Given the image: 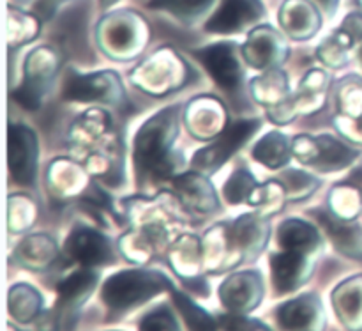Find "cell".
<instances>
[{
  "mask_svg": "<svg viewBox=\"0 0 362 331\" xmlns=\"http://www.w3.org/2000/svg\"><path fill=\"white\" fill-rule=\"evenodd\" d=\"M173 289L165 275L156 271H122L110 276L103 287V300L112 310H126Z\"/></svg>",
  "mask_w": 362,
  "mask_h": 331,
  "instance_id": "obj_1",
  "label": "cell"
},
{
  "mask_svg": "<svg viewBox=\"0 0 362 331\" xmlns=\"http://www.w3.org/2000/svg\"><path fill=\"white\" fill-rule=\"evenodd\" d=\"M173 131H175L173 110L159 113L158 117L151 119L141 128L136 138V151H134L138 169H141L144 172L158 174V176H166L172 170L168 156L172 137L168 135Z\"/></svg>",
  "mask_w": 362,
  "mask_h": 331,
  "instance_id": "obj_2",
  "label": "cell"
},
{
  "mask_svg": "<svg viewBox=\"0 0 362 331\" xmlns=\"http://www.w3.org/2000/svg\"><path fill=\"white\" fill-rule=\"evenodd\" d=\"M258 128H260V123H258V120H239V123H235L233 126H230L214 145L198 152V155L194 156V165H200L202 169L207 170L218 169V167H221L223 163H225V159H228L237 149L243 147V145L246 144L247 138H250Z\"/></svg>",
  "mask_w": 362,
  "mask_h": 331,
  "instance_id": "obj_3",
  "label": "cell"
},
{
  "mask_svg": "<svg viewBox=\"0 0 362 331\" xmlns=\"http://www.w3.org/2000/svg\"><path fill=\"white\" fill-rule=\"evenodd\" d=\"M35 137L28 128H9V169L16 183L32 184L35 176Z\"/></svg>",
  "mask_w": 362,
  "mask_h": 331,
  "instance_id": "obj_4",
  "label": "cell"
},
{
  "mask_svg": "<svg viewBox=\"0 0 362 331\" xmlns=\"http://www.w3.org/2000/svg\"><path fill=\"white\" fill-rule=\"evenodd\" d=\"M264 14L260 0H223L221 7L207 21L205 28L216 34H232L253 23Z\"/></svg>",
  "mask_w": 362,
  "mask_h": 331,
  "instance_id": "obj_5",
  "label": "cell"
},
{
  "mask_svg": "<svg viewBox=\"0 0 362 331\" xmlns=\"http://www.w3.org/2000/svg\"><path fill=\"white\" fill-rule=\"evenodd\" d=\"M194 55L202 60L205 69L211 73L216 84L221 85L225 91H235L240 85V71L235 57H233V46L221 43V45L207 46L204 50H198Z\"/></svg>",
  "mask_w": 362,
  "mask_h": 331,
  "instance_id": "obj_6",
  "label": "cell"
},
{
  "mask_svg": "<svg viewBox=\"0 0 362 331\" xmlns=\"http://www.w3.org/2000/svg\"><path fill=\"white\" fill-rule=\"evenodd\" d=\"M66 250L71 255V259L81 262L83 266L108 264L115 259L108 241L101 234L85 229V227L73 230L66 243Z\"/></svg>",
  "mask_w": 362,
  "mask_h": 331,
  "instance_id": "obj_7",
  "label": "cell"
},
{
  "mask_svg": "<svg viewBox=\"0 0 362 331\" xmlns=\"http://www.w3.org/2000/svg\"><path fill=\"white\" fill-rule=\"evenodd\" d=\"M272 282L279 293L297 289L304 282V254L296 250H285L271 257Z\"/></svg>",
  "mask_w": 362,
  "mask_h": 331,
  "instance_id": "obj_8",
  "label": "cell"
},
{
  "mask_svg": "<svg viewBox=\"0 0 362 331\" xmlns=\"http://www.w3.org/2000/svg\"><path fill=\"white\" fill-rule=\"evenodd\" d=\"M318 14L306 0H286L285 7L281 9V23L293 35H299V39H306L304 35L313 34L318 27Z\"/></svg>",
  "mask_w": 362,
  "mask_h": 331,
  "instance_id": "obj_9",
  "label": "cell"
},
{
  "mask_svg": "<svg viewBox=\"0 0 362 331\" xmlns=\"http://www.w3.org/2000/svg\"><path fill=\"white\" fill-rule=\"evenodd\" d=\"M95 286V275L92 271H76L74 275L67 276L64 282L59 284L57 287V293H59V303L57 307L60 310H66V308H76V305H80L81 301L87 300L90 291Z\"/></svg>",
  "mask_w": 362,
  "mask_h": 331,
  "instance_id": "obj_10",
  "label": "cell"
},
{
  "mask_svg": "<svg viewBox=\"0 0 362 331\" xmlns=\"http://www.w3.org/2000/svg\"><path fill=\"white\" fill-rule=\"evenodd\" d=\"M318 243H320V240H318L317 230L308 223L300 222V220H288L279 227V245L285 250L306 254V252L315 250Z\"/></svg>",
  "mask_w": 362,
  "mask_h": 331,
  "instance_id": "obj_11",
  "label": "cell"
},
{
  "mask_svg": "<svg viewBox=\"0 0 362 331\" xmlns=\"http://www.w3.org/2000/svg\"><path fill=\"white\" fill-rule=\"evenodd\" d=\"M318 145V159L315 163L318 169L322 170H338L343 167L349 165L350 162H354V158L357 156L356 151H352L350 147H346L341 142L334 140L331 137H322L317 140Z\"/></svg>",
  "mask_w": 362,
  "mask_h": 331,
  "instance_id": "obj_12",
  "label": "cell"
},
{
  "mask_svg": "<svg viewBox=\"0 0 362 331\" xmlns=\"http://www.w3.org/2000/svg\"><path fill=\"white\" fill-rule=\"evenodd\" d=\"M317 307L318 303L313 296H304L296 301H290L285 307L279 308V325L283 328H306L313 319Z\"/></svg>",
  "mask_w": 362,
  "mask_h": 331,
  "instance_id": "obj_13",
  "label": "cell"
},
{
  "mask_svg": "<svg viewBox=\"0 0 362 331\" xmlns=\"http://www.w3.org/2000/svg\"><path fill=\"white\" fill-rule=\"evenodd\" d=\"M105 74H90V77H80L71 73L64 89V98L76 99V101H90V99L103 98V89L106 87L103 82Z\"/></svg>",
  "mask_w": 362,
  "mask_h": 331,
  "instance_id": "obj_14",
  "label": "cell"
},
{
  "mask_svg": "<svg viewBox=\"0 0 362 331\" xmlns=\"http://www.w3.org/2000/svg\"><path fill=\"white\" fill-rule=\"evenodd\" d=\"M253 158L264 163L265 167L278 169L279 165L288 162V149H286V138L279 133H271L258 142L253 151Z\"/></svg>",
  "mask_w": 362,
  "mask_h": 331,
  "instance_id": "obj_15",
  "label": "cell"
},
{
  "mask_svg": "<svg viewBox=\"0 0 362 331\" xmlns=\"http://www.w3.org/2000/svg\"><path fill=\"white\" fill-rule=\"evenodd\" d=\"M212 0H151L148 6L156 9L170 11L172 14L179 16L180 20H191L198 14L204 13Z\"/></svg>",
  "mask_w": 362,
  "mask_h": 331,
  "instance_id": "obj_16",
  "label": "cell"
},
{
  "mask_svg": "<svg viewBox=\"0 0 362 331\" xmlns=\"http://www.w3.org/2000/svg\"><path fill=\"white\" fill-rule=\"evenodd\" d=\"M173 300H175L177 307L182 312V315L186 318L187 326L193 330H212L214 328V321H212L211 315L207 312H204L202 308H198L193 301L189 300L184 294L173 291Z\"/></svg>",
  "mask_w": 362,
  "mask_h": 331,
  "instance_id": "obj_17",
  "label": "cell"
},
{
  "mask_svg": "<svg viewBox=\"0 0 362 331\" xmlns=\"http://www.w3.org/2000/svg\"><path fill=\"white\" fill-rule=\"evenodd\" d=\"M255 188V181L250 172L246 170H237L228 183L225 184V197L230 204H239V202L246 201L247 195Z\"/></svg>",
  "mask_w": 362,
  "mask_h": 331,
  "instance_id": "obj_18",
  "label": "cell"
},
{
  "mask_svg": "<svg viewBox=\"0 0 362 331\" xmlns=\"http://www.w3.org/2000/svg\"><path fill=\"white\" fill-rule=\"evenodd\" d=\"M140 328L144 330H177L175 321H173V315L165 305H161L159 308H156L154 312L144 318V321L140 322Z\"/></svg>",
  "mask_w": 362,
  "mask_h": 331,
  "instance_id": "obj_19",
  "label": "cell"
},
{
  "mask_svg": "<svg viewBox=\"0 0 362 331\" xmlns=\"http://www.w3.org/2000/svg\"><path fill=\"white\" fill-rule=\"evenodd\" d=\"M133 21L122 20V16L115 18V25L108 28V38L113 46H126L133 41Z\"/></svg>",
  "mask_w": 362,
  "mask_h": 331,
  "instance_id": "obj_20",
  "label": "cell"
},
{
  "mask_svg": "<svg viewBox=\"0 0 362 331\" xmlns=\"http://www.w3.org/2000/svg\"><path fill=\"white\" fill-rule=\"evenodd\" d=\"M343 30H349V38L362 39V14H350L345 20Z\"/></svg>",
  "mask_w": 362,
  "mask_h": 331,
  "instance_id": "obj_21",
  "label": "cell"
},
{
  "mask_svg": "<svg viewBox=\"0 0 362 331\" xmlns=\"http://www.w3.org/2000/svg\"><path fill=\"white\" fill-rule=\"evenodd\" d=\"M57 2H60V0H42L41 6H39V11H41L45 16H49L53 11V7L57 6Z\"/></svg>",
  "mask_w": 362,
  "mask_h": 331,
  "instance_id": "obj_22",
  "label": "cell"
},
{
  "mask_svg": "<svg viewBox=\"0 0 362 331\" xmlns=\"http://www.w3.org/2000/svg\"><path fill=\"white\" fill-rule=\"evenodd\" d=\"M318 2H320L322 6L329 11V13H334V7H336V4H338V0H318Z\"/></svg>",
  "mask_w": 362,
  "mask_h": 331,
  "instance_id": "obj_23",
  "label": "cell"
},
{
  "mask_svg": "<svg viewBox=\"0 0 362 331\" xmlns=\"http://www.w3.org/2000/svg\"><path fill=\"white\" fill-rule=\"evenodd\" d=\"M117 0H101V6L103 7H108V6H112V4H115Z\"/></svg>",
  "mask_w": 362,
  "mask_h": 331,
  "instance_id": "obj_24",
  "label": "cell"
},
{
  "mask_svg": "<svg viewBox=\"0 0 362 331\" xmlns=\"http://www.w3.org/2000/svg\"><path fill=\"white\" fill-rule=\"evenodd\" d=\"M361 57H362V53H361Z\"/></svg>",
  "mask_w": 362,
  "mask_h": 331,
  "instance_id": "obj_25",
  "label": "cell"
}]
</instances>
